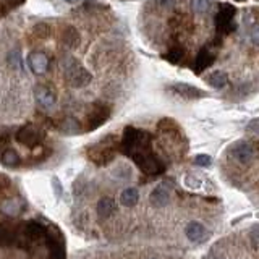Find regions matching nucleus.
I'll use <instances>...</instances> for the list:
<instances>
[{"label":"nucleus","instance_id":"f257e3e1","mask_svg":"<svg viewBox=\"0 0 259 259\" xmlns=\"http://www.w3.org/2000/svg\"><path fill=\"white\" fill-rule=\"evenodd\" d=\"M121 151L132 157L144 173L157 175L164 172V165L151 149V138L140 128L126 126L121 136Z\"/></svg>","mask_w":259,"mask_h":259},{"label":"nucleus","instance_id":"f03ea898","mask_svg":"<svg viewBox=\"0 0 259 259\" xmlns=\"http://www.w3.org/2000/svg\"><path fill=\"white\" fill-rule=\"evenodd\" d=\"M62 70L73 88H85L91 83V73L75 57H65L62 60Z\"/></svg>","mask_w":259,"mask_h":259},{"label":"nucleus","instance_id":"7ed1b4c3","mask_svg":"<svg viewBox=\"0 0 259 259\" xmlns=\"http://www.w3.org/2000/svg\"><path fill=\"white\" fill-rule=\"evenodd\" d=\"M235 13L237 10L230 5H224L222 9L219 10L217 17H216V26L219 34H230L232 31L237 29V21H235Z\"/></svg>","mask_w":259,"mask_h":259},{"label":"nucleus","instance_id":"20e7f679","mask_svg":"<svg viewBox=\"0 0 259 259\" xmlns=\"http://www.w3.org/2000/svg\"><path fill=\"white\" fill-rule=\"evenodd\" d=\"M42 138H44V133L34 125H23L17 132V141L28 148L37 146V144L42 141Z\"/></svg>","mask_w":259,"mask_h":259},{"label":"nucleus","instance_id":"39448f33","mask_svg":"<svg viewBox=\"0 0 259 259\" xmlns=\"http://www.w3.org/2000/svg\"><path fill=\"white\" fill-rule=\"evenodd\" d=\"M89 159L91 161H94L96 164L102 165V164H107L109 161L113 159V148L110 144H107L105 141L96 144L89 149Z\"/></svg>","mask_w":259,"mask_h":259},{"label":"nucleus","instance_id":"423d86ee","mask_svg":"<svg viewBox=\"0 0 259 259\" xmlns=\"http://www.w3.org/2000/svg\"><path fill=\"white\" fill-rule=\"evenodd\" d=\"M185 235H186V238L189 241H193V243H204V241H208L209 238V230L204 227V224L201 222H196V220H193V222H189L186 227H185Z\"/></svg>","mask_w":259,"mask_h":259},{"label":"nucleus","instance_id":"0eeeda50","mask_svg":"<svg viewBox=\"0 0 259 259\" xmlns=\"http://www.w3.org/2000/svg\"><path fill=\"white\" fill-rule=\"evenodd\" d=\"M109 113H110L109 107L105 104H101V102L94 104L93 110H91L88 115V130H94L97 126H101L104 121L109 118Z\"/></svg>","mask_w":259,"mask_h":259},{"label":"nucleus","instance_id":"6e6552de","mask_svg":"<svg viewBox=\"0 0 259 259\" xmlns=\"http://www.w3.org/2000/svg\"><path fill=\"white\" fill-rule=\"evenodd\" d=\"M230 156L233 161H237L238 164H249L251 159H253V148L245 141L235 143L230 148Z\"/></svg>","mask_w":259,"mask_h":259},{"label":"nucleus","instance_id":"1a4fd4ad","mask_svg":"<svg viewBox=\"0 0 259 259\" xmlns=\"http://www.w3.org/2000/svg\"><path fill=\"white\" fill-rule=\"evenodd\" d=\"M34 96H36V101L37 104L41 105L44 109H52L57 102V97H55V93L52 91L50 88L44 86V85H39L36 86L34 89Z\"/></svg>","mask_w":259,"mask_h":259},{"label":"nucleus","instance_id":"9d476101","mask_svg":"<svg viewBox=\"0 0 259 259\" xmlns=\"http://www.w3.org/2000/svg\"><path fill=\"white\" fill-rule=\"evenodd\" d=\"M28 65L36 75H44L49 68V58L42 52H31L28 55Z\"/></svg>","mask_w":259,"mask_h":259},{"label":"nucleus","instance_id":"9b49d317","mask_svg":"<svg viewBox=\"0 0 259 259\" xmlns=\"http://www.w3.org/2000/svg\"><path fill=\"white\" fill-rule=\"evenodd\" d=\"M149 201L152 206H156V208H164V206H167L170 201V188L165 183L157 185L154 189H152Z\"/></svg>","mask_w":259,"mask_h":259},{"label":"nucleus","instance_id":"f8f14e48","mask_svg":"<svg viewBox=\"0 0 259 259\" xmlns=\"http://www.w3.org/2000/svg\"><path fill=\"white\" fill-rule=\"evenodd\" d=\"M177 96L185 97V99H198V97H204L206 93L203 89H198L191 85H183V83H175L170 88Z\"/></svg>","mask_w":259,"mask_h":259},{"label":"nucleus","instance_id":"ddd939ff","mask_svg":"<svg viewBox=\"0 0 259 259\" xmlns=\"http://www.w3.org/2000/svg\"><path fill=\"white\" fill-rule=\"evenodd\" d=\"M214 58H216L214 50H212L211 47H203L196 57V72L200 73V72L206 70V68L214 62Z\"/></svg>","mask_w":259,"mask_h":259},{"label":"nucleus","instance_id":"4468645a","mask_svg":"<svg viewBox=\"0 0 259 259\" xmlns=\"http://www.w3.org/2000/svg\"><path fill=\"white\" fill-rule=\"evenodd\" d=\"M23 209H25V204H23L20 200H7L0 204V211L4 212L5 216L9 217H17L20 216Z\"/></svg>","mask_w":259,"mask_h":259},{"label":"nucleus","instance_id":"2eb2a0df","mask_svg":"<svg viewBox=\"0 0 259 259\" xmlns=\"http://www.w3.org/2000/svg\"><path fill=\"white\" fill-rule=\"evenodd\" d=\"M115 203L110 198H102V200H99L97 206H96V211H97V216L99 219H109L113 216V212H115Z\"/></svg>","mask_w":259,"mask_h":259},{"label":"nucleus","instance_id":"dca6fc26","mask_svg":"<svg viewBox=\"0 0 259 259\" xmlns=\"http://www.w3.org/2000/svg\"><path fill=\"white\" fill-rule=\"evenodd\" d=\"M62 44L68 49H76L80 44V34L73 26H67L62 34Z\"/></svg>","mask_w":259,"mask_h":259},{"label":"nucleus","instance_id":"f3484780","mask_svg":"<svg viewBox=\"0 0 259 259\" xmlns=\"http://www.w3.org/2000/svg\"><path fill=\"white\" fill-rule=\"evenodd\" d=\"M140 201V193L136 188H125L120 193V204L125 208H133V206Z\"/></svg>","mask_w":259,"mask_h":259},{"label":"nucleus","instance_id":"a211bd4d","mask_svg":"<svg viewBox=\"0 0 259 259\" xmlns=\"http://www.w3.org/2000/svg\"><path fill=\"white\" fill-rule=\"evenodd\" d=\"M206 81H208V85L212 86V88H216V89H222L224 86H227V83H228V75L225 72H212L208 78H206Z\"/></svg>","mask_w":259,"mask_h":259},{"label":"nucleus","instance_id":"6ab92c4d","mask_svg":"<svg viewBox=\"0 0 259 259\" xmlns=\"http://www.w3.org/2000/svg\"><path fill=\"white\" fill-rule=\"evenodd\" d=\"M0 161H2L5 167H17L21 162V159L15 149H7L2 152V156H0Z\"/></svg>","mask_w":259,"mask_h":259},{"label":"nucleus","instance_id":"aec40b11","mask_svg":"<svg viewBox=\"0 0 259 259\" xmlns=\"http://www.w3.org/2000/svg\"><path fill=\"white\" fill-rule=\"evenodd\" d=\"M58 128L62 130L63 133H68V135H75L80 132V121L73 118V117H67L63 118L62 121H60Z\"/></svg>","mask_w":259,"mask_h":259},{"label":"nucleus","instance_id":"412c9836","mask_svg":"<svg viewBox=\"0 0 259 259\" xmlns=\"http://www.w3.org/2000/svg\"><path fill=\"white\" fill-rule=\"evenodd\" d=\"M189 5H191L193 12L200 13V15L211 12V2H209V0H189Z\"/></svg>","mask_w":259,"mask_h":259},{"label":"nucleus","instance_id":"4be33fe9","mask_svg":"<svg viewBox=\"0 0 259 259\" xmlns=\"http://www.w3.org/2000/svg\"><path fill=\"white\" fill-rule=\"evenodd\" d=\"M15 241V235L5 225H0V246H9Z\"/></svg>","mask_w":259,"mask_h":259},{"label":"nucleus","instance_id":"5701e85b","mask_svg":"<svg viewBox=\"0 0 259 259\" xmlns=\"http://www.w3.org/2000/svg\"><path fill=\"white\" fill-rule=\"evenodd\" d=\"M33 34L36 37H39V39H45V37L50 36V26L47 23H37L33 28Z\"/></svg>","mask_w":259,"mask_h":259},{"label":"nucleus","instance_id":"b1692460","mask_svg":"<svg viewBox=\"0 0 259 259\" xmlns=\"http://www.w3.org/2000/svg\"><path fill=\"white\" fill-rule=\"evenodd\" d=\"M195 162L200 165V167H209L212 164V159L208 154H198L196 159H195Z\"/></svg>","mask_w":259,"mask_h":259},{"label":"nucleus","instance_id":"393cba45","mask_svg":"<svg viewBox=\"0 0 259 259\" xmlns=\"http://www.w3.org/2000/svg\"><path fill=\"white\" fill-rule=\"evenodd\" d=\"M185 185L188 188H191V189H196V188H200L201 185V181L198 177H193V175H188V177H185Z\"/></svg>","mask_w":259,"mask_h":259},{"label":"nucleus","instance_id":"a878e982","mask_svg":"<svg viewBox=\"0 0 259 259\" xmlns=\"http://www.w3.org/2000/svg\"><path fill=\"white\" fill-rule=\"evenodd\" d=\"M249 37H251V42L259 45V23L251 26V31H249Z\"/></svg>","mask_w":259,"mask_h":259},{"label":"nucleus","instance_id":"bb28decb","mask_svg":"<svg viewBox=\"0 0 259 259\" xmlns=\"http://www.w3.org/2000/svg\"><path fill=\"white\" fill-rule=\"evenodd\" d=\"M248 130H249V132L256 133V135H259V118L251 120L249 123H248Z\"/></svg>","mask_w":259,"mask_h":259},{"label":"nucleus","instance_id":"cd10ccee","mask_svg":"<svg viewBox=\"0 0 259 259\" xmlns=\"http://www.w3.org/2000/svg\"><path fill=\"white\" fill-rule=\"evenodd\" d=\"M52 181H54V186H55V191H57V195L60 196V193H62V186H60V181H58L57 178H54Z\"/></svg>","mask_w":259,"mask_h":259},{"label":"nucleus","instance_id":"c85d7f7f","mask_svg":"<svg viewBox=\"0 0 259 259\" xmlns=\"http://www.w3.org/2000/svg\"><path fill=\"white\" fill-rule=\"evenodd\" d=\"M65 2H68V4H76V2H80V0H65Z\"/></svg>","mask_w":259,"mask_h":259},{"label":"nucleus","instance_id":"c756f323","mask_svg":"<svg viewBox=\"0 0 259 259\" xmlns=\"http://www.w3.org/2000/svg\"><path fill=\"white\" fill-rule=\"evenodd\" d=\"M211 259H220V257H211Z\"/></svg>","mask_w":259,"mask_h":259}]
</instances>
